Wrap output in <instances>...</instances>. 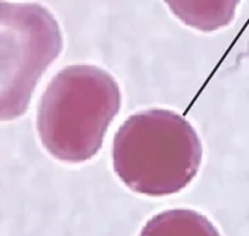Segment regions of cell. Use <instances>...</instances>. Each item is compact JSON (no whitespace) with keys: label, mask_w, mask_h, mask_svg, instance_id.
<instances>
[{"label":"cell","mask_w":249,"mask_h":236,"mask_svg":"<svg viewBox=\"0 0 249 236\" xmlns=\"http://www.w3.org/2000/svg\"><path fill=\"white\" fill-rule=\"evenodd\" d=\"M111 156L114 171L130 191L160 197L183 191L196 178L202 145L183 116L152 109L119 127Z\"/></svg>","instance_id":"cell-1"},{"label":"cell","mask_w":249,"mask_h":236,"mask_svg":"<svg viewBox=\"0 0 249 236\" xmlns=\"http://www.w3.org/2000/svg\"><path fill=\"white\" fill-rule=\"evenodd\" d=\"M121 109V89L106 70L94 65L62 68L47 85L36 127L46 150L64 163L97 155L108 127Z\"/></svg>","instance_id":"cell-2"},{"label":"cell","mask_w":249,"mask_h":236,"mask_svg":"<svg viewBox=\"0 0 249 236\" xmlns=\"http://www.w3.org/2000/svg\"><path fill=\"white\" fill-rule=\"evenodd\" d=\"M1 121L27 111L36 83L62 50L61 28L37 3H0Z\"/></svg>","instance_id":"cell-3"},{"label":"cell","mask_w":249,"mask_h":236,"mask_svg":"<svg viewBox=\"0 0 249 236\" xmlns=\"http://www.w3.org/2000/svg\"><path fill=\"white\" fill-rule=\"evenodd\" d=\"M187 27L213 32L230 25L241 0H163Z\"/></svg>","instance_id":"cell-4"},{"label":"cell","mask_w":249,"mask_h":236,"mask_svg":"<svg viewBox=\"0 0 249 236\" xmlns=\"http://www.w3.org/2000/svg\"><path fill=\"white\" fill-rule=\"evenodd\" d=\"M139 236H222L208 218L194 210L163 211L142 227Z\"/></svg>","instance_id":"cell-5"}]
</instances>
